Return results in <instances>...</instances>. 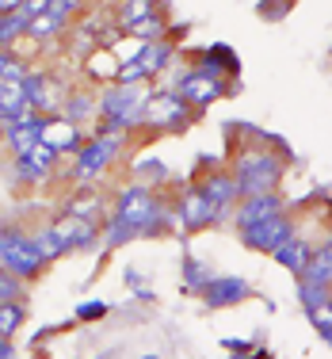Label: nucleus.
Wrapping results in <instances>:
<instances>
[{
  "label": "nucleus",
  "mask_w": 332,
  "mask_h": 359,
  "mask_svg": "<svg viewBox=\"0 0 332 359\" xmlns=\"http://www.w3.org/2000/svg\"><path fill=\"white\" fill-rule=\"evenodd\" d=\"M141 107H146V96H141L138 84L107 88L104 100H99V111H104L107 126H126V123H134V118H141Z\"/></svg>",
  "instance_id": "5"
},
{
  "label": "nucleus",
  "mask_w": 332,
  "mask_h": 359,
  "mask_svg": "<svg viewBox=\"0 0 332 359\" xmlns=\"http://www.w3.org/2000/svg\"><path fill=\"white\" fill-rule=\"evenodd\" d=\"M310 252H313V249H310V245H305L302 237L294 233L291 241H286V245H279V249L271 252V256H275V260L283 264L286 271H294V276H302V271H305V264H310Z\"/></svg>",
  "instance_id": "16"
},
{
  "label": "nucleus",
  "mask_w": 332,
  "mask_h": 359,
  "mask_svg": "<svg viewBox=\"0 0 332 359\" xmlns=\"http://www.w3.org/2000/svg\"><path fill=\"white\" fill-rule=\"evenodd\" d=\"M0 50H4V46H0Z\"/></svg>",
  "instance_id": "41"
},
{
  "label": "nucleus",
  "mask_w": 332,
  "mask_h": 359,
  "mask_svg": "<svg viewBox=\"0 0 332 359\" xmlns=\"http://www.w3.org/2000/svg\"><path fill=\"white\" fill-rule=\"evenodd\" d=\"M118 145H123V134H118V126H104V138H92L88 145H81V149H76L73 176L81 180V184L96 180V176L111 165V161H115Z\"/></svg>",
  "instance_id": "3"
},
{
  "label": "nucleus",
  "mask_w": 332,
  "mask_h": 359,
  "mask_svg": "<svg viewBox=\"0 0 332 359\" xmlns=\"http://www.w3.org/2000/svg\"><path fill=\"white\" fill-rule=\"evenodd\" d=\"M0 359H15V348H12V340H4V337H0Z\"/></svg>",
  "instance_id": "37"
},
{
  "label": "nucleus",
  "mask_w": 332,
  "mask_h": 359,
  "mask_svg": "<svg viewBox=\"0 0 332 359\" xmlns=\"http://www.w3.org/2000/svg\"><path fill=\"white\" fill-rule=\"evenodd\" d=\"M283 215V199H279V191H263V195H249L244 199V207L237 210V226H256V222H268Z\"/></svg>",
  "instance_id": "11"
},
{
  "label": "nucleus",
  "mask_w": 332,
  "mask_h": 359,
  "mask_svg": "<svg viewBox=\"0 0 332 359\" xmlns=\"http://www.w3.org/2000/svg\"><path fill=\"white\" fill-rule=\"evenodd\" d=\"M0 123H8V118H4V111H0Z\"/></svg>",
  "instance_id": "39"
},
{
  "label": "nucleus",
  "mask_w": 332,
  "mask_h": 359,
  "mask_svg": "<svg viewBox=\"0 0 332 359\" xmlns=\"http://www.w3.org/2000/svg\"><path fill=\"white\" fill-rule=\"evenodd\" d=\"M141 118L153 123V126H180L187 118V104L176 96V92H157V96H146Z\"/></svg>",
  "instance_id": "9"
},
{
  "label": "nucleus",
  "mask_w": 332,
  "mask_h": 359,
  "mask_svg": "<svg viewBox=\"0 0 332 359\" xmlns=\"http://www.w3.org/2000/svg\"><path fill=\"white\" fill-rule=\"evenodd\" d=\"M20 8H23V0H0V15H12Z\"/></svg>",
  "instance_id": "36"
},
{
  "label": "nucleus",
  "mask_w": 332,
  "mask_h": 359,
  "mask_svg": "<svg viewBox=\"0 0 332 359\" xmlns=\"http://www.w3.org/2000/svg\"><path fill=\"white\" fill-rule=\"evenodd\" d=\"M23 321H27V310L20 302H0V337L4 340H12Z\"/></svg>",
  "instance_id": "22"
},
{
  "label": "nucleus",
  "mask_w": 332,
  "mask_h": 359,
  "mask_svg": "<svg viewBox=\"0 0 332 359\" xmlns=\"http://www.w3.org/2000/svg\"><path fill=\"white\" fill-rule=\"evenodd\" d=\"M134 62H138L141 69H146V76H157L168 62H172V42H165V39L146 42V46L138 50V57H134Z\"/></svg>",
  "instance_id": "17"
},
{
  "label": "nucleus",
  "mask_w": 332,
  "mask_h": 359,
  "mask_svg": "<svg viewBox=\"0 0 332 359\" xmlns=\"http://www.w3.org/2000/svg\"><path fill=\"white\" fill-rule=\"evenodd\" d=\"M310 313V321H313V329L325 337V332H332V302H321V306H313V310H305Z\"/></svg>",
  "instance_id": "32"
},
{
  "label": "nucleus",
  "mask_w": 332,
  "mask_h": 359,
  "mask_svg": "<svg viewBox=\"0 0 332 359\" xmlns=\"http://www.w3.org/2000/svg\"><path fill=\"white\" fill-rule=\"evenodd\" d=\"M298 298H302L305 310H313V306L328 302V287H325V283H310V279H302V283H298Z\"/></svg>",
  "instance_id": "27"
},
{
  "label": "nucleus",
  "mask_w": 332,
  "mask_h": 359,
  "mask_svg": "<svg viewBox=\"0 0 332 359\" xmlns=\"http://www.w3.org/2000/svg\"><path fill=\"white\" fill-rule=\"evenodd\" d=\"M184 271H187V287H191V290H202V287H207V279H210V276H202V264L184 260Z\"/></svg>",
  "instance_id": "34"
},
{
  "label": "nucleus",
  "mask_w": 332,
  "mask_h": 359,
  "mask_svg": "<svg viewBox=\"0 0 332 359\" xmlns=\"http://www.w3.org/2000/svg\"><path fill=\"white\" fill-rule=\"evenodd\" d=\"M27 107V92H23V81H0V111L4 118H12L15 111Z\"/></svg>",
  "instance_id": "21"
},
{
  "label": "nucleus",
  "mask_w": 332,
  "mask_h": 359,
  "mask_svg": "<svg viewBox=\"0 0 332 359\" xmlns=\"http://www.w3.org/2000/svg\"><path fill=\"white\" fill-rule=\"evenodd\" d=\"M153 4H157V0H126L123 12H118V23H123V31L134 27L138 20H146V15H153Z\"/></svg>",
  "instance_id": "26"
},
{
  "label": "nucleus",
  "mask_w": 332,
  "mask_h": 359,
  "mask_svg": "<svg viewBox=\"0 0 332 359\" xmlns=\"http://www.w3.org/2000/svg\"><path fill=\"white\" fill-rule=\"evenodd\" d=\"M31 237H35V249H39V256H42L46 264H50V260H57L62 252H69V245L62 241V233H57L54 226L39 229V233H31Z\"/></svg>",
  "instance_id": "20"
},
{
  "label": "nucleus",
  "mask_w": 332,
  "mask_h": 359,
  "mask_svg": "<svg viewBox=\"0 0 332 359\" xmlns=\"http://www.w3.org/2000/svg\"><path fill=\"white\" fill-rule=\"evenodd\" d=\"M199 191L207 195V199H210V203H214V207L221 210V207H229V203L237 199V180H233V176H221V172H218V176H210L207 184L199 187Z\"/></svg>",
  "instance_id": "19"
},
{
  "label": "nucleus",
  "mask_w": 332,
  "mask_h": 359,
  "mask_svg": "<svg viewBox=\"0 0 332 359\" xmlns=\"http://www.w3.org/2000/svg\"><path fill=\"white\" fill-rule=\"evenodd\" d=\"M42 256L35 249V237L20 233V229H0V268H8L12 276L31 279L42 271Z\"/></svg>",
  "instance_id": "2"
},
{
  "label": "nucleus",
  "mask_w": 332,
  "mask_h": 359,
  "mask_svg": "<svg viewBox=\"0 0 332 359\" xmlns=\"http://www.w3.org/2000/svg\"><path fill=\"white\" fill-rule=\"evenodd\" d=\"M54 229L62 233V241L69 245V249H88V245L96 241V226H92L88 218H76V215H62L54 222Z\"/></svg>",
  "instance_id": "15"
},
{
  "label": "nucleus",
  "mask_w": 332,
  "mask_h": 359,
  "mask_svg": "<svg viewBox=\"0 0 332 359\" xmlns=\"http://www.w3.org/2000/svg\"><path fill=\"white\" fill-rule=\"evenodd\" d=\"M221 215V210L214 207V203L207 199V195L199 191V187H195V191H187L184 199H180V222L187 229H199V226H210V222H214Z\"/></svg>",
  "instance_id": "12"
},
{
  "label": "nucleus",
  "mask_w": 332,
  "mask_h": 359,
  "mask_svg": "<svg viewBox=\"0 0 332 359\" xmlns=\"http://www.w3.org/2000/svg\"><path fill=\"white\" fill-rule=\"evenodd\" d=\"M62 27H65V20H57L54 12H39L35 20L27 23V35H31V39H39V42H46V39H54Z\"/></svg>",
  "instance_id": "24"
},
{
  "label": "nucleus",
  "mask_w": 332,
  "mask_h": 359,
  "mask_svg": "<svg viewBox=\"0 0 332 359\" xmlns=\"http://www.w3.org/2000/svg\"><path fill=\"white\" fill-rule=\"evenodd\" d=\"M54 161H57V149H50L46 142H39L35 149L27 153V157H15V176L20 180H42V176H50V168H54Z\"/></svg>",
  "instance_id": "14"
},
{
  "label": "nucleus",
  "mask_w": 332,
  "mask_h": 359,
  "mask_svg": "<svg viewBox=\"0 0 332 359\" xmlns=\"http://www.w3.org/2000/svg\"><path fill=\"white\" fill-rule=\"evenodd\" d=\"M20 294H23V279L4 268L0 271V302H20Z\"/></svg>",
  "instance_id": "30"
},
{
  "label": "nucleus",
  "mask_w": 332,
  "mask_h": 359,
  "mask_svg": "<svg viewBox=\"0 0 332 359\" xmlns=\"http://www.w3.org/2000/svg\"><path fill=\"white\" fill-rule=\"evenodd\" d=\"M42 123H46V115H42L39 107H31V104L23 107V111H15V115L4 123L8 145H12L15 157H27V153L42 142Z\"/></svg>",
  "instance_id": "6"
},
{
  "label": "nucleus",
  "mask_w": 332,
  "mask_h": 359,
  "mask_svg": "<svg viewBox=\"0 0 332 359\" xmlns=\"http://www.w3.org/2000/svg\"><path fill=\"white\" fill-rule=\"evenodd\" d=\"M202 298H207V306H237L249 298V283L237 276H210L207 287H202Z\"/></svg>",
  "instance_id": "10"
},
{
  "label": "nucleus",
  "mask_w": 332,
  "mask_h": 359,
  "mask_svg": "<svg viewBox=\"0 0 332 359\" xmlns=\"http://www.w3.org/2000/svg\"><path fill=\"white\" fill-rule=\"evenodd\" d=\"M126 35L138 39V42H157V39H165V20L153 12V15H146V20H138L134 27H126Z\"/></svg>",
  "instance_id": "23"
},
{
  "label": "nucleus",
  "mask_w": 332,
  "mask_h": 359,
  "mask_svg": "<svg viewBox=\"0 0 332 359\" xmlns=\"http://www.w3.org/2000/svg\"><path fill=\"white\" fill-rule=\"evenodd\" d=\"M23 76H27V65H23L15 54L0 50V81H23Z\"/></svg>",
  "instance_id": "28"
},
{
  "label": "nucleus",
  "mask_w": 332,
  "mask_h": 359,
  "mask_svg": "<svg viewBox=\"0 0 332 359\" xmlns=\"http://www.w3.org/2000/svg\"><path fill=\"white\" fill-rule=\"evenodd\" d=\"M294 237V222L286 215H275L268 222H256V226H244L241 229V241L249 249H260V252H275L279 245H286Z\"/></svg>",
  "instance_id": "7"
},
{
  "label": "nucleus",
  "mask_w": 332,
  "mask_h": 359,
  "mask_svg": "<svg viewBox=\"0 0 332 359\" xmlns=\"http://www.w3.org/2000/svg\"><path fill=\"white\" fill-rule=\"evenodd\" d=\"M325 344H332V332H325Z\"/></svg>",
  "instance_id": "38"
},
{
  "label": "nucleus",
  "mask_w": 332,
  "mask_h": 359,
  "mask_svg": "<svg viewBox=\"0 0 332 359\" xmlns=\"http://www.w3.org/2000/svg\"><path fill=\"white\" fill-rule=\"evenodd\" d=\"M104 310H107L104 302H84L81 310H76V318H104Z\"/></svg>",
  "instance_id": "35"
},
{
  "label": "nucleus",
  "mask_w": 332,
  "mask_h": 359,
  "mask_svg": "<svg viewBox=\"0 0 332 359\" xmlns=\"http://www.w3.org/2000/svg\"><path fill=\"white\" fill-rule=\"evenodd\" d=\"M42 142L57 153H69V149H81V126L73 118H46L42 123Z\"/></svg>",
  "instance_id": "13"
},
{
  "label": "nucleus",
  "mask_w": 332,
  "mask_h": 359,
  "mask_svg": "<svg viewBox=\"0 0 332 359\" xmlns=\"http://www.w3.org/2000/svg\"><path fill=\"white\" fill-rule=\"evenodd\" d=\"M302 279H310V283H332V241H325L317 252H310V264H305Z\"/></svg>",
  "instance_id": "18"
},
{
  "label": "nucleus",
  "mask_w": 332,
  "mask_h": 359,
  "mask_svg": "<svg viewBox=\"0 0 332 359\" xmlns=\"http://www.w3.org/2000/svg\"><path fill=\"white\" fill-rule=\"evenodd\" d=\"M111 215L123 222V226H130L134 237H138V233H146V229H153V222H157V199H153L149 187L130 184V187L118 191V203H115Z\"/></svg>",
  "instance_id": "4"
},
{
  "label": "nucleus",
  "mask_w": 332,
  "mask_h": 359,
  "mask_svg": "<svg viewBox=\"0 0 332 359\" xmlns=\"http://www.w3.org/2000/svg\"><path fill=\"white\" fill-rule=\"evenodd\" d=\"M65 215H76V218H88V222H92V218L99 215V199L84 191V195H76V199L69 203V210H65Z\"/></svg>",
  "instance_id": "29"
},
{
  "label": "nucleus",
  "mask_w": 332,
  "mask_h": 359,
  "mask_svg": "<svg viewBox=\"0 0 332 359\" xmlns=\"http://www.w3.org/2000/svg\"><path fill=\"white\" fill-rule=\"evenodd\" d=\"M176 96H180L187 107H207V104H214V100L221 96V81L210 76V73H202V69H195V73H187L184 81L176 84Z\"/></svg>",
  "instance_id": "8"
},
{
  "label": "nucleus",
  "mask_w": 332,
  "mask_h": 359,
  "mask_svg": "<svg viewBox=\"0 0 332 359\" xmlns=\"http://www.w3.org/2000/svg\"><path fill=\"white\" fill-rule=\"evenodd\" d=\"M146 359H160V355H146Z\"/></svg>",
  "instance_id": "40"
},
{
  "label": "nucleus",
  "mask_w": 332,
  "mask_h": 359,
  "mask_svg": "<svg viewBox=\"0 0 332 359\" xmlns=\"http://www.w3.org/2000/svg\"><path fill=\"white\" fill-rule=\"evenodd\" d=\"M27 35V20H23L20 12H12V15H0V46H12L15 39H23Z\"/></svg>",
  "instance_id": "25"
},
{
  "label": "nucleus",
  "mask_w": 332,
  "mask_h": 359,
  "mask_svg": "<svg viewBox=\"0 0 332 359\" xmlns=\"http://www.w3.org/2000/svg\"><path fill=\"white\" fill-rule=\"evenodd\" d=\"M92 115V96H73L69 104H65V118H73V123H81V118Z\"/></svg>",
  "instance_id": "33"
},
{
  "label": "nucleus",
  "mask_w": 332,
  "mask_h": 359,
  "mask_svg": "<svg viewBox=\"0 0 332 359\" xmlns=\"http://www.w3.org/2000/svg\"><path fill=\"white\" fill-rule=\"evenodd\" d=\"M130 237H134V229H130V226H123V222H118L115 215L107 218V229H104V241L111 245V249H115V245H126V241H130Z\"/></svg>",
  "instance_id": "31"
},
{
  "label": "nucleus",
  "mask_w": 332,
  "mask_h": 359,
  "mask_svg": "<svg viewBox=\"0 0 332 359\" xmlns=\"http://www.w3.org/2000/svg\"><path fill=\"white\" fill-rule=\"evenodd\" d=\"M279 176H283V165H279V157L275 153H244V157H237V195H263V191H275V184H279Z\"/></svg>",
  "instance_id": "1"
}]
</instances>
